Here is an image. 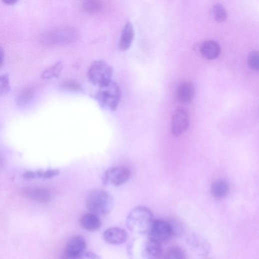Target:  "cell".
Returning <instances> with one entry per match:
<instances>
[{"label": "cell", "mask_w": 259, "mask_h": 259, "mask_svg": "<svg viewBox=\"0 0 259 259\" xmlns=\"http://www.w3.org/2000/svg\"><path fill=\"white\" fill-rule=\"evenodd\" d=\"M18 0H2V2L8 6H12L17 3Z\"/></svg>", "instance_id": "cell-29"}, {"label": "cell", "mask_w": 259, "mask_h": 259, "mask_svg": "<svg viewBox=\"0 0 259 259\" xmlns=\"http://www.w3.org/2000/svg\"><path fill=\"white\" fill-rule=\"evenodd\" d=\"M212 13L214 20L218 22H224L228 19V12L222 4L215 5L213 8Z\"/></svg>", "instance_id": "cell-22"}, {"label": "cell", "mask_w": 259, "mask_h": 259, "mask_svg": "<svg viewBox=\"0 0 259 259\" xmlns=\"http://www.w3.org/2000/svg\"><path fill=\"white\" fill-rule=\"evenodd\" d=\"M194 84L190 82H185L179 86L177 90V98L182 103H190L194 98Z\"/></svg>", "instance_id": "cell-13"}, {"label": "cell", "mask_w": 259, "mask_h": 259, "mask_svg": "<svg viewBox=\"0 0 259 259\" xmlns=\"http://www.w3.org/2000/svg\"><path fill=\"white\" fill-rule=\"evenodd\" d=\"M131 175L130 170L126 167H112L104 172L102 183L104 186L111 184L114 186H120L126 184Z\"/></svg>", "instance_id": "cell-6"}, {"label": "cell", "mask_w": 259, "mask_h": 259, "mask_svg": "<svg viewBox=\"0 0 259 259\" xmlns=\"http://www.w3.org/2000/svg\"><path fill=\"white\" fill-rule=\"evenodd\" d=\"M122 97L118 84L112 80L100 86L96 98L103 108L114 111L118 108Z\"/></svg>", "instance_id": "cell-4"}, {"label": "cell", "mask_w": 259, "mask_h": 259, "mask_svg": "<svg viewBox=\"0 0 259 259\" xmlns=\"http://www.w3.org/2000/svg\"><path fill=\"white\" fill-rule=\"evenodd\" d=\"M144 254L149 258H157L163 254L161 242L149 239L144 246Z\"/></svg>", "instance_id": "cell-16"}, {"label": "cell", "mask_w": 259, "mask_h": 259, "mask_svg": "<svg viewBox=\"0 0 259 259\" xmlns=\"http://www.w3.org/2000/svg\"><path fill=\"white\" fill-rule=\"evenodd\" d=\"M104 8L102 0H82V8L84 12L94 15L101 12Z\"/></svg>", "instance_id": "cell-17"}, {"label": "cell", "mask_w": 259, "mask_h": 259, "mask_svg": "<svg viewBox=\"0 0 259 259\" xmlns=\"http://www.w3.org/2000/svg\"><path fill=\"white\" fill-rule=\"evenodd\" d=\"M190 125V118L187 112L178 108L172 114L171 120V132L175 136H178L186 132Z\"/></svg>", "instance_id": "cell-8"}, {"label": "cell", "mask_w": 259, "mask_h": 259, "mask_svg": "<svg viewBox=\"0 0 259 259\" xmlns=\"http://www.w3.org/2000/svg\"><path fill=\"white\" fill-rule=\"evenodd\" d=\"M86 204L90 211L98 216L109 214L114 206L113 198L102 190H95L90 192L86 198Z\"/></svg>", "instance_id": "cell-3"}, {"label": "cell", "mask_w": 259, "mask_h": 259, "mask_svg": "<svg viewBox=\"0 0 259 259\" xmlns=\"http://www.w3.org/2000/svg\"><path fill=\"white\" fill-rule=\"evenodd\" d=\"M103 237L105 242L110 244L120 245L126 242L128 234L122 228H110L105 230Z\"/></svg>", "instance_id": "cell-11"}, {"label": "cell", "mask_w": 259, "mask_h": 259, "mask_svg": "<svg viewBox=\"0 0 259 259\" xmlns=\"http://www.w3.org/2000/svg\"><path fill=\"white\" fill-rule=\"evenodd\" d=\"M1 55H2V56H1V66L2 67L4 65V52H3V50L2 49V50H1Z\"/></svg>", "instance_id": "cell-30"}, {"label": "cell", "mask_w": 259, "mask_h": 259, "mask_svg": "<svg viewBox=\"0 0 259 259\" xmlns=\"http://www.w3.org/2000/svg\"><path fill=\"white\" fill-rule=\"evenodd\" d=\"M35 98V91L32 88L24 90L16 98V104L20 107H26L30 104Z\"/></svg>", "instance_id": "cell-19"}, {"label": "cell", "mask_w": 259, "mask_h": 259, "mask_svg": "<svg viewBox=\"0 0 259 259\" xmlns=\"http://www.w3.org/2000/svg\"><path fill=\"white\" fill-rule=\"evenodd\" d=\"M98 258V256H97L96 254L94 253L90 252H85L83 254L82 258Z\"/></svg>", "instance_id": "cell-28"}, {"label": "cell", "mask_w": 259, "mask_h": 259, "mask_svg": "<svg viewBox=\"0 0 259 259\" xmlns=\"http://www.w3.org/2000/svg\"><path fill=\"white\" fill-rule=\"evenodd\" d=\"M10 90V76L8 74H4L0 78V95L4 96L6 95Z\"/></svg>", "instance_id": "cell-23"}, {"label": "cell", "mask_w": 259, "mask_h": 259, "mask_svg": "<svg viewBox=\"0 0 259 259\" xmlns=\"http://www.w3.org/2000/svg\"><path fill=\"white\" fill-rule=\"evenodd\" d=\"M248 62L251 68L259 70V52L254 51L250 52L248 56Z\"/></svg>", "instance_id": "cell-25"}, {"label": "cell", "mask_w": 259, "mask_h": 259, "mask_svg": "<svg viewBox=\"0 0 259 259\" xmlns=\"http://www.w3.org/2000/svg\"><path fill=\"white\" fill-rule=\"evenodd\" d=\"M76 29L70 26H62L52 29L42 34L40 41L48 47L65 46L72 44L80 38Z\"/></svg>", "instance_id": "cell-1"}, {"label": "cell", "mask_w": 259, "mask_h": 259, "mask_svg": "<svg viewBox=\"0 0 259 259\" xmlns=\"http://www.w3.org/2000/svg\"><path fill=\"white\" fill-rule=\"evenodd\" d=\"M63 89L71 92H80L82 90L80 84L74 80H67L62 84Z\"/></svg>", "instance_id": "cell-26"}, {"label": "cell", "mask_w": 259, "mask_h": 259, "mask_svg": "<svg viewBox=\"0 0 259 259\" xmlns=\"http://www.w3.org/2000/svg\"><path fill=\"white\" fill-rule=\"evenodd\" d=\"M230 187L226 181L220 180L214 182L211 186V192L215 198L220 199L228 194Z\"/></svg>", "instance_id": "cell-18"}, {"label": "cell", "mask_w": 259, "mask_h": 259, "mask_svg": "<svg viewBox=\"0 0 259 259\" xmlns=\"http://www.w3.org/2000/svg\"><path fill=\"white\" fill-rule=\"evenodd\" d=\"M87 246V242L82 236H74L67 242L64 250V256L72 259L82 258Z\"/></svg>", "instance_id": "cell-9"}, {"label": "cell", "mask_w": 259, "mask_h": 259, "mask_svg": "<svg viewBox=\"0 0 259 259\" xmlns=\"http://www.w3.org/2000/svg\"><path fill=\"white\" fill-rule=\"evenodd\" d=\"M202 56L208 60H214L218 57L220 48L217 42L209 40L204 42L200 47Z\"/></svg>", "instance_id": "cell-14"}, {"label": "cell", "mask_w": 259, "mask_h": 259, "mask_svg": "<svg viewBox=\"0 0 259 259\" xmlns=\"http://www.w3.org/2000/svg\"><path fill=\"white\" fill-rule=\"evenodd\" d=\"M174 233L172 224L162 220H154L148 233L149 239L160 242L168 240Z\"/></svg>", "instance_id": "cell-7"}, {"label": "cell", "mask_w": 259, "mask_h": 259, "mask_svg": "<svg viewBox=\"0 0 259 259\" xmlns=\"http://www.w3.org/2000/svg\"><path fill=\"white\" fill-rule=\"evenodd\" d=\"M166 258L184 259L188 258L185 250L179 246H172L170 248L164 256Z\"/></svg>", "instance_id": "cell-21"}, {"label": "cell", "mask_w": 259, "mask_h": 259, "mask_svg": "<svg viewBox=\"0 0 259 259\" xmlns=\"http://www.w3.org/2000/svg\"><path fill=\"white\" fill-rule=\"evenodd\" d=\"M24 178L27 180L34 179L36 178L35 171L28 170L24 174Z\"/></svg>", "instance_id": "cell-27"}, {"label": "cell", "mask_w": 259, "mask_h": 259, "mask_svg": "<svg viewBox=\"0 0 259 259\" xmlns=\"http://www.w3.org/2000/svg\"><path fill=\"white\" fill-rule=\"evenodd\" d=\"M22 192L26 198L41 203H48L52 198V192L45 188L28 187L24 188Z\"/></svg>", "instance_id": "cell-10"}, {"label": "cell", "mask_w": 259, "mask_h": 259, "mask_svg": "<svg viewBox=\"0 0 259 259\" xmlns=\"http://www.w3.org/2000/svg\"><path fill=\"white\" fill-rule=\"evenodd\" d=\"M134 36V31L132 24L128 22L123 30L120 40V48L125 52L131 47Z\"/></svg>", "instance_id": "cell-15"}, {"label": "cell", "mask_w": 259, "mask_h": 259, "mask_svg": "<svg viewBox=\"0 0 259 259\" xmlns=\"http://www.w3.org/2000/svg\"><path fill=\"white\" fill-rule=\"evenodd\" d=\"M36 178L50 179L58 176L60 171L56 169H50L46 170H38L35 171Z\"/></svg>", "instance_id": "cell-24"}, {"label": "cell", "mask_w": 259, "mask_h": 259, "mask_svg": "<svg viewBox=\"0 0 259 259\" xmlns=\"http://www.w3.org/2000/svg\"><path fill=\"white\" fill-rule=\"evenodd\" d=\"M113 74L112 68L103 60L92 63L88 70V78L94 85L100 87L112 80Z\"/></svg>", "instance_id": "cell-5"}, {"label": "cell", "mask_w": 259, "mask_h": 259, "mask_svg": "<svg viewBox=\"0 0 259 259\" xmlns=\"http://www.w3.org/2000/svg\"><path fill=\"white\" fill-rule=\"evenodd\" d=\"M80 224L84 230L90 232L98 231L102 226L99 216L92 212L84 214L80 219Z\"/></svg>", "instance_id": "cell-12"}, {"label": "cell", "mask_w": 259, "mask_h": 259, "mask_svg": "<svg viewBox=\"0 0 259 259\" xmlns=\"http://www.w3.org/2000/svg\"><path fill=\"white\" fill-rule=\"evenodd\" d=\"M63 68L62 62H58L43 71L41 75L42 78L45 80H50L58 78L62 72Z\"/></svg>", "instance_id": "cell-20"}, {"label": "cell", "mask_w": 259, "mask_h": 259, "mask_svg": "<svg viewBox=\"0 0 259 259\" xmlns=\"http://www.w3.org/2000/svg\"><path fill=\"white\" fill-rule=\"evenodd\" d=\"M154 221V215L148 208L140 206L133 208L128 215L126 225L129 230L138 234H148Z\"/></svg>", "instance_id": "cell-2"}]
</instances>
